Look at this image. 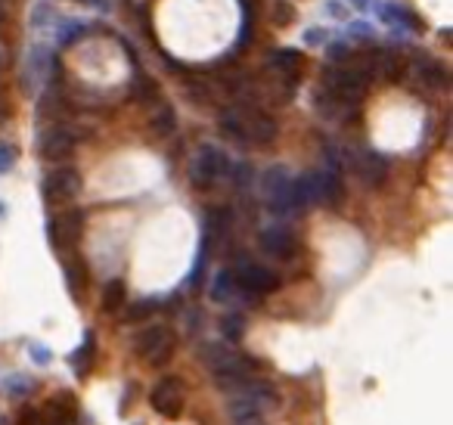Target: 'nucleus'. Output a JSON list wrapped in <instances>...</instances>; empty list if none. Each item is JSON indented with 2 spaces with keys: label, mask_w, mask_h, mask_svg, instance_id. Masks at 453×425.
<instances>
[{
  "label": "nucleus",
  "mask_w": 453,
  "mask_h": 425,
  "mask_svg": "<svg viewBox=\"0 0 453 425\" xmlns=\"http://www.w3.org/2000/svg\"><path fill=\"white\" fill-rule=\"evenodd\" d=\"M35 388H38V382L31 379V375H6V391H10V397H26Z\"/></svg>",
  "instance_id": "nucleus-27"
},
{
  "label": "nucleus",
  "mask_w": 453,
  "mask_h": 425,
  "mask_svg": "<svg viewBox=\"0 0 453 425\" xmlns=\"http://www.w3.org/2000/svg\"><path fill=\"white\" fill-rule=\"evenodd\" d=\"M227 171H230L227 155L218 146H202L193 159V168H189V181H193V186H199V190H208L220 177H227Z\"/></svg>",
  "instance_id": "nucleus-3"
},
{
  "label": "nucleus",
  "mask_w": 453,
  "mask_h": 425,
  "mask_svg": "<svg viewBox=\"0 0 453 425\" xmlns=\"http://www.w3.org/2000/svg\"><path fill=\"white\" fill-rule=\"evenodd\" d=\"M155 310H159V298H137L125 307V323H143L152 320Z\"/></svg>",
  "instance_id": "nucleus-20"
},
{
  "label": "nucleus",
  "mask_w": 453,
  "mask_h": 425,
  "mask_svg": "<svg viewBox=\"0 0 453 425\" xmlns=\"http://www.w3.org/2000/svg\"><path fill=\"white\" fill-rule=\"evenodd\" d=\"M220 332H224V339L230 341V345L242 341V335H245V317H242V314H227V317H220Z\"/></svg>",
  "instance_id": "nucleus-25"
},
{
  "label": "nucleus",
  "mask_w": 453,
  "mask_h": 425,
  "mask_svg": "<svg viewBox=\"0 0 453 425\" xmlns=\"http://www.w3.org/2000/svg\"><path fill=\"white\" fill-rule=\"evenodd\" d=\"M416 75L423 78L425 84H432V87H447V84H450L447 69H444L441 62L428 60V56H419V62H416Z\"/></svg>",
  "instance_id": "nucleus-18"
},
{
  "label": "nucleus",
  "mask_w": 453,
  "mask_h": 425,
  "mask_svg": "<svg viewBox=\"0 0 453 425\" xmlns=\"http://www.w3.org/2000/svg\"><path fill=\"white\" fill-rule=\"evenodd\" d=\"M13 165H16V146L0 143V174H6Z\"/></svg>",
  "instance_id": "nucleus-31"
},
{
  "label": "nucleus",
  "mask_w": 453,
  "mask_h": 425,
  "mask_svg": "<svg viewBox=\"0 0 453 425\" xmlns=\"http://www.w3.org/2000/svg\"><path fill=\"white\" fill-rule=\"evenodd\" d=\"M28 357L35 363H50V351L40 345V341H31V345H28Z\"/></svg>",
  "instance_id": "nucleus-32"
},
{
  "label": "nucleus",
  "mask_w": 453,
  "mask_h": 425,
  "mask_svg": "<svg viewBox=\"0 0 453 425\" xmlns=\"http://www.w3.org/2000/svg\"><path fill=\"white\" fill-rule=\"evenodd\" d=\"M258 242H261V249L276 261H292L298 255V236H295L289 227H279V224L267 227V230H261Z\"/></svg>",
  "instance_id": "nucleus-9"
},
{
  "label": "nucleus",
  "mask_w": 453,
  "mask_h": 425,
  "mask_svg": "<svg viewBox=\"0 0 453 425\" xmlns=\"http://www.w3.org/2000/svg\"><path fill=\"white\" fill-rule=\"evenodd\" d=\"M19 419H22V425H38V422H40L35 410H22V416H19Z\"/></svg>",
  "instance_id": "nucleus-36"
},
{
  "label": "nucleus",
  "mask_w": 453,
  "mask_h": 425,
  "mask_svg": "<svg viewBox=\"0 0 453 425\" xmlns=\"http://www.w3.org/2000/svg\"><path fill=\"white\" fill-rule=\"evenodd\" d=\"M174 348H177V339L164 323L150 326V329H143L134 339L137 357H143L150 366H164L171 357H174Z\"/></svg>",
  "instance_id": "nucleus-2"
},
{
  "label": "nucleus",
  "mask_w": 453,
  "mask_h": 425,
  "mask_svg": "<svg viewBox=\"0 0 453 425\" xmlns=\"http://www.w3.org/2000/svg\"><path fill=\"white\" fill-rule=\"evenodd\" d=\"M348 47H345V44H332V47H329V60H332V65H339V62H345V60H348Z\"/></svg>",
  "instance_id": "nucleus-33"
},
{
  "label": "nucleus",
  "mask_w": 453,
  "mask_h": 425,
  "mask_svg": "<svg viewBox=\"0 0 453 425\" xmlns=\"http://www.w3.org/2000/svg\"><path fill=\"white\" fill-rule=\"evenodd\" d=\"M130 96H134L137 103H146V106H155V100L162 96V91H159V84L146 75V72H140L137 69V75H134V81H130Z\"/></svg>",
  "instance_id": "nucleus-16"
},
{
  "label": "nucleus",
  "mask_w": 453,
  "mask_h": 425,
  "mask_svg": "<svg viewBox=\"0 0 453 425\" xmlns=\"http://www.w3.org/2000/svg\"><path fill=\"white\" fill-rule=\"evenodd\" d=\"M84 28L87 26H81V22H65L62 31H60V44H69V40H75V38H84Z\"/></svg>",
  "instance_id": "nucleus-30"
},
{
  "label": "nucleus",
  "mask_w": 453,
  "mask_h": 425,
  "mask_svg": "<svg viewBox=\"0 0 453 425\" xmlns=\"http://www.w3.org/2000/svg\"><path fill=\"white\" fill-rule=\"evenodd\" d=\"M261 190H264L274 215H289V211H295V205H292V177L283 165H274V168L264 171V177H261Z\"/></svg>",
  "instance_id": "nucleus-6"
},
{
  "label": "nucleus",
  "mask_w": 453,
  "mask_h": 425,
  "mask_svg": "<svg viewBox=\"0 0 453 425\" xmlns=\"http://www.w3.org/2000/svg\"><path fill=\"white\" fill-rule=\"evenodd\" d=\"M81 193V174L72 165L53 168L50 174L44 177V199L50 205H62V202H72Z\"/></svg>",
  "instance_id": "nucleus-7"
},
{
  "label": "nucleus",
  "mask_w": 453,
  "mask_h": 425,
  "mask_svg": "<svg viewBox=\"0 0 453 425\" xmlns=\"http://www.w3.org/2000/svg\"><path fill=\"white\" fill-rule=\"evenodd\" d=\"M199 361L211 370L214 382L245 379V375H252V370H255V361H252V357L240 354V351H236L233 345H227V341H202Z\"/></svg>",
  "instance_id": "nucleus-1"
},
{
  "label": "nucleus",
  "mask_w": 453,
  "mask_h": 425,
  "mask_svg": "<svg viewBox=\"0 0 453 425\" xmlns=\"http://www.w3.org/2000/svg\"><path fill=\"white\" fill-rule=\"evenodd\" d=\"M150 130L155 137H171L177 130V115H174V109L171 106H155V112H152V118H150Z\"/></svg>",
  "instance_id": "nucleus-19"
},
{
  "label": "nucleus",
  "mask_w": 453,
  "mask_h": 425,
  "mask_svg": "<svg viewBox=\"0 0 453 425\" xmlns=\"http://www.w3.org/2000/svg\"><path fill=\"white\" fill-rule=\"evenodd\" d=\"M38 149L47 162H65L72 155V149H75V134H72L65 125H50L44 134H40Z\"/></svg>",
  "instance_id": "nucleus-10"
},
{
  "label": "nucleus",
  "mask_w": 453,
  "mask_h": 425,
  "mask_svg": "<svg viewBox=\"0 0 453 425\" xmlns=\"http://www.w3.org/2000/svg\"><path fill=\"white\" fill-rule=\"evenodd\" d=\"M4 19H6V0H0V26H4Z\"/></svg>",
  "instance_id": "nucleus-39"
},
{
  "label": "nucleus",
  "mask_w": 453,
  "mask_h": 425,
  "mask_svg": "<svg viewBox=\"0 0 453 425\" xmlns=\"http://www.w3.org/2000/svg\"><path fill=\"white\" fill-rule=\"evenodd\" d=\"M382 19H385V22H394V26H410L413 31H423V28H425L423 19H419L416 13H410L407 6H391V4H388V6L382 10Z\"/></svg>",
  "instance_id": "nucleus-21"
},
{
  "label": "nucleus",
  "mask_w": 453,
  "mask_h": 425,
  "mask_svg": "<svg viewBox=\"0 0 453 425\" xmlns=\"http://www.w3.org/2000/svg\"><path fill=\"white\" fill-rule=\"evenodd\" d=\"M317 181H320V202L326 205L339 208L345 202V183H342V174L339 171H317Z\"/></svg>",
  "instance_id": "nucleus-13"
},
{
  "label": "nucleus",
  "mask_w": 453,
  "mask_h": 425,
  "mask_svg": "<svg viewBox=\"0 0 453 425\" xmlns=\"http://www.w3.org/2000/svg\"><path fill=\"white\" fill-rule=\"evenodd\" d=\"M150 404L155 413L164 416V419H177L180 410H184V385H180L174 375H164V379L155 382V388L150 391Z\"/></svg>",
  "instance_id": "nucleus-8"
},
{
  "label": "nucleus",
  "mask_w": 453,
  "mask_h": 425,
  "mask_svg": "<svg viewBox=\"0 0 453 425\" xmlns=\"http://www.w3.org/2000/svg\"><path fill=\"white\" fill-rule=\"evenodd\" d=\"M351 165H357V174L367 186H379V183H385V177H388V159L376 149L360 152L357 162H351Z\"/></svg>",
  "instance_id": "nucleus-12"
},
{
  "label": "nucleus",
  "mask_w": 453,
  "mask_h": 425,
  "mask_svg": "<svg viewBox=\"0 0 453 425\" xmlns=\"http://www.w3.org/2000/svg\"><path fill=\"white\" fill-rule=\"evenodd\" d=\"M78 4H87L94 10H109V0H78Z\"/></svg>",
  "instance_id": "nucleus-37"
},
{
  "label": "nucleus",
  "mask_w": 453,
  "mask_h": 425,
  "mask_svg": "<svg viewBox=\"0 0 453 425\" xmlns=\"http://www.w3.org/2000/svg\"><path fill=\"white\" fill-rule=\"evenodd\" d=\"M65 283H69L72 298L81 301V292H84V264H78V261H65Z\"/></svg>",
  "instance_id": "nucleus-26"
},
{
  "label": "nucleus",
  "mask_w": 453,
  "mask_h": 425,
  "mask_svg": "<svg viewBox=\"0 0 453 425\" xmlns=\"http://www.w3.org/2000/svg\"><path fill=\"white\" fill-rule=\"evenodd\" d=\"M242 118H245V140L249 143H258V146L274 143L276 137L274 115H267L264 109H252V112H242Z\"/></svg>",
  "instance_id": "nucleus-11"
},
{
  "label": "nucleus",
  "mask_w": 453,
  "mask_h": 425,
  "mask_svg": "<svg viewBox=\"0 0 453 425\" xmlns=\"http://www.w3.org/2000/svg\"><path fill=\"white\" fill-rule=\"evenodd\" d=\"M326 10H329V13H332V16H345V10H342V4H329V6H326Z\"/></svg>",
  "instance_id": "nucleus-38"
},
{
  "label": "nucleus",
  "mask_w": 453,
  "mask_h": 425,
  "mask_svg": "<svg viewBox=\"0 0 453 425\" xmlns=\"http://www.w3.org/2000/svg\"><path fill=\"white\" fill-rule=\"evenodd\" d=\"M403 56H398V53H391V50H382V53H376V75H382L385 81H398L403 78Z\"/></svg>",
  "instance_id": "nucleus-17"
},
{
  "label": "nucleus",
  "mask_w": 453,
  "mask_h": 425,
  "mask_svg": "<svg viewBox=\"0 0 453 425\" xmlns=\"http://www.w3.org/2000/svg\"><path fill=\"white\" fill-rule=\"evenodd\" d=\"M125 298H128L125 283H121V280H112V283L103 289V310H106V314H115V310L125 307Z\"/></svg>",
  "instance_id": "nucleus-23"
},
{
  "label": "nucleus",
  "mask_w": 453,
  "mask_h": 425,
  "mask_svg": "<svg viewBox=\"0 0 453 425\" xmlns=\"http://www.w3.org/2000/svg\"><path fill=\"white\" fill-rule=\"evenodd\" d=\"M236 289L249 292V295H267L279 285V276L264 264H255L249 258H240V264L233 267Z\"/></svg>",
  "instance_id": "nucleus-5"
},
{
  "label": "nucleus",
  "mask_w": 453,
  "mask_h": 425,
  "mask_svg": "<svg viewBox=\"0 0 453 425\" xmlns=\"http://www.w3.org/2000/svg\"><path fill=\"white\" fill-rule=\"evenodd\" d=\"M301 62H304V56L298 50H289V47H283V50H274L270 53V65L279 72V75H286V81L289 84H295L301 75Z\"/></svg>",
  "instance_id": "nucleus-14"
},
{
  "label": "nucleus",
  "mask_w": 453,
  "mask_h": 425,
  "mask_svg": "<svg viewBox=\"0 0 453 425\" xmlns=\"http://www.w3.org/2000/svg\"><path fill=\"white\" fill-rule=\"evenodd\" d=\"M351 35L357 38V40H369V38H373V28H369L367 22H354V26H351Z\"/></svg>",
  "instance_id": "nucleus-34"
},
{
  "label": "nucleus",
  "mask_w": 453,
  "mask_h": 425,
  "mask_svg": "<svg viewBox=\"0 0 453 425\" xmlns=\"http://www.w3.org/2000/svg\"><path fill=\"white\" fill-rule=\"evenodd\" d=\"M94 341H96V335L87 329V332H84V345H81L75 354H72V366H75L78 375H84V373L90 370V363H94V351H96Z\"/></svg>",
  "instance_id": "nucleus-22"
},
{
  "label": "nucleus",
  "mask_w": 453,
  "mask_h": 425,
  "mask_svg": "<svg viewBox=\"0 0 453 425\" xmlns=\"http://www.w3.org/2000/svg\"><path fill=\"white\" fill-rule=\"evenodd\" d=\"M218 125H220V130H224L227 137H233L236 143H249V140H245V118H242L240 106H230V109L220 112Z\"/></svg>",
  "instance_id": "nucleus-15"
},
{
  "label": "nucleus",
  "mask_w": 453,
  "mask_h": 425,
  "mask_svg": "<svg viewBox=\"0 0 453 425\" xmlns=\"http://www.w3.org/2000/svg\"><path fill=\"white\" fill-rule=\"evenodd\" d=\"M227 174H230V181H233L236 190H245V186H249V183L255 181V174H252V168H249V165H233V168L227 171Z\"/></svg>",
  "instance_id": "nucleus-28"
},
{
  "label": "nucleus",
  "mask_w": 453,
  "mask_h": 425,
  "mask_svg": "<svg viewBox=\"0 0 453 425\" xmlns=\"http://www.w3.org/2000/svg\"><path fill=\"white\" fill-rule=\"evenodd\" d=\"M0 215H4V202H0Z\"/></svg>",
  "instance_id": "nucleus-41"
},
{
  "label": "nucleus",
  "mask_w": 453,
  "mask_h": 425,
  "mask_svg": "<svg viewBox=\"0 0 453 425\" xmlns=\"http://www.w3.org/2000/svg\"><path fill=\"white\" fill-rule=\"evenodd\" d=\"M274 22H276V26H292V22H295V6L286 4V0H279L276 10H274Z\"/></svg>",
  "instance_id": "nucleus-29"
},
{
  "label": "nucleus",
  "mask_w": 453,
  "mask_h": 425,
  "mask_svg": "<svg viewBox=\"0 0 453 425\" xmlns=\"http://www.w3.org/2000/svg\"><path fill=\"white\" fill-rule=\"evenodd\" d=\"M81 233H84V211L81 208H69L62 211V215L50 217V224H47V239H50L53 251H69L75 249Z\"/></svg>",
  "instance_id": "nucleus-4"
},
{
  "label": "nucleus",
  "mask_w": 453,
  "mask_h": 425,
  "mask_svg": "<svg viewBox=\"0 0 453 425\" xmlns=\"http://www.w3.org/2000/svg\"><path fill=\"white\" fill-rule=\"evenodd\" d=\"M323 38H326V35H323V28H311L308 35H304V40H308L311 47H314V44H323Z\"/></svg>",
  "instance_id": "nucleus-35"
},
{
  "label": "nucleus",
  "mask_w": 453,
  "mask_h": 425,
  "mask_svg": "<svg viewBox=\"0 0 453 425\" xmlns=\"http://www.w3.org/2000/svg\"><path fill=\"white\" fill-rule=\"evenodd\" d=\"M4 118H6V106L0 103V121H4Z\"/></svg>",
  "instance_id": "nucleus-40"
},
{
  "label": "nucleus",
  "mask_w": 453,
  "mask_h": 425,
  "mask_svg": "<svg viewBox=\"0 0 453 425\" xmlns=\"http://www.w3.org/2000/svg\"><path fill=\"white\" fill-rule=\"evenodd\" d=\"M233 292H236L233 271H220L218 276H214V283H211V298L224 305V301H230V298H233Z\"/></svg>",
  "instance_id": "nucleus-24"
}]
</instances>
